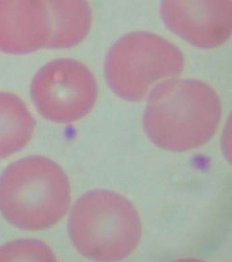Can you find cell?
<instances>
[{
	"mask_svg": "<svg viewBox=\"0 0 232 262\" xmlns=\"http://www.w3.org/2000/svg\"><path fill=\"white\" fill-rule=\"evenodd\" d=\"M35 129V119L23 100L11 92H0V159L27 146Z\"/></svg>",
	"mask_w": 232,
	"mask_h": 262,
	"instance_id": "obj_9",
	"label": "cell"
},
{
	"mask_svg": "<svg viewBox=\"0 0 232 262\" xmlns=\"http://www.w3.org/2000/svg\"><path fill=\"white\" fill-rule=\"evenodd\" d=\"M30 94L44 118L57 124H70L91 112L98 88L94 75L84 63L58 58L46 63L36 73Z\"/></svg>",
	"mask_w": 232,
	"mask_h": 262,
	"instance_id": "obj_5",
	"label": "cell"
},
{
	"mask_svg": "<svg viewBox=\"0 0 232 262\" xmlns=\"http://www.w3.org/2000/svg\"><path fill=\"white\" fill-rule=\"evenodd\" d=\"M56 254L49 246L37 239H21L0 247V261H55Z\"/></svg>",
	"mask_w": 232,
	"mask_h": 262,
	"instance_id": "obj_10",
	"label": "cell"
},
{
	"mask_svg": "<svg viewBox=\"0 0 232 262\" xmlns=\"http://www.w3.org/2000/svg\"><path fill=\"white\" fill-rule=\"evenodd\" d=\"M68 231L77 251L89 259H125L138 249L142 223L135 206L115 191L95 190L73 207Z\"/></svg>",
	"mask_w": 232,
	"mask_h": 262,
	"instance_id": "obj_3",
	"label": "cell"
},
{
	"mask_svg": "<svg viewBox=\"0 0 232 262\" xmlns=\"http://www.w3.org/2000/svg\"><path fill=\"white\" fill-rule=\"evenodd\" d=\"M70 200L68 176L58 163L42 156L15 162L0 177V212L23 230H44L58 224Z\"/></svg>",
	"mask_w": 232,
	"mask_h": 262,
	"instance_id": "obj_2",
	"label": "cell"
},
{
	"mask_svg": "<svg viewBox=\"0 0 232 262\" xmlns=\"http://www.w3.org/2000/svg\"><path fill=\"white\" fill-rule=\"evenodd\" d=\"M184 66L182 52L172 42L153 33L137 32L122 37L110 49L105 75L116 95L137 102L178 77Z\"/></svg>",
	"mask_w": 232,
	"mask_h": 262,
	"instance_id": "obj_4",
	"label": "cell"
},
{
	"mask_svg": "<svg viewBox=\"0 0 232 262\" xmlns=\"http://www.w3.org/2000/svg\"><path fill=\"white\" fill-rule=\"evenodd\" d=\"M50 38L44 0H0V52L30 54L48 49Z\"/></svg>",
	"mask_w": 232,
	"mask_h": 262,
	"instance_id": "obj_7",
	"label": "cell"
},
{
	"mask_svg": "<svg viewBox=\"0 0 232 262\" xmlns=\"http://www.w3.org/2000/svg\"><path fill=\"white\" fill-rule=\"evenodd\" d=\"M231 0H162L161 15L177 36L203 49L219 48L232 32Z\"/></svg>",
	"mask_w": 232,
	"mask_h": 262,
	"instance_id": "obj_6",
	"label": "cell"
},
{
	"mask_svg": "<svg viewBox=\"0 0 232 262\" xmlns=\"http://www.w3.org/2000/svg\"><path fill=\"white\" fill-rule=\"evenodd\" d=\"M147 99L146 135L165 150L186 151L202 146L219 128L221 100L213 87L200 80L174 78Z\"/></svg>",
	"mask_w": 232,
	"mask_h": 262,
	"instance_id": "obj_1",
	"label": "cell"
},
{
	"mask_svg": "<svg viewBox=\"0 0 232 262\" xmlns=\"http://www.w3.org/2000/svg\"><path fill=\"white\" fill-rule=\"evenodd\" d=\"M48 14L50 38L48 49H67L81 44L93 24L88 0H44Z\"/></svg>",
	"mask_w": 232,
	"mask_h": 262,
	"instance_id": "obj_8",
	"label": "cell"
}]
</instances>
